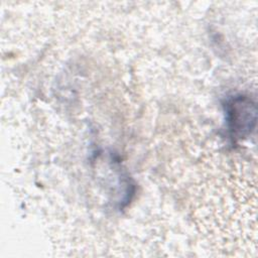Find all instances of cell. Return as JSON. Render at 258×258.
<instances>
[{
  "label": "cell",
  "mask_w": 258,
  "mask_h": 258,
  "mask_svg": "<svg viewBox=\"0 0 258 258\" xmlns=\"http://www.w3.org/2000/svg\"><path fill=\"white\" fill-rule=\"evenodd\" d=\"M229 123L234 133L245 135L249 133L256 120L255 105L247 98H237L229 104Z\"/></svg>",
  "instance_id": "1"
}]
</instances>
